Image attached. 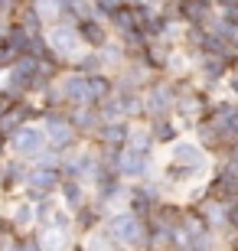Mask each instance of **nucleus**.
Returning <instances> with one entry per match:
<instances>
[{"label": "nucleus", "mask_w": 238, "mask_h": 251, "mask_svg": "<svg viewBox=\"0 0 238 251\" xmlns=\"http://www.w3.org/2000/svg\"><path fill=\"white\" fill-rule=\"evenodd\" d=\"M173 163L183 170H196V173H202L206 170V157H202V150L196 147V144H176L173 147Z\"/></svg>", "instance_id": "1"}, {"label": "nucleus", "mask_w": 238, "mask_h": 251, "mask_svg": "<svg viewBox=\"0 0 238 251\" xmlns=\"http://www.w3.org/2000/svg\"><path fill=\"white\" fill-rule=\"evenodd\" d=\"M43 130L36 127H20L17 137H13V150H17L20 157H33V153H39V147H43Z\"/></svg>", "instance_id": "2"}, {"label": "nucleus", "mask_w": 238, "mask_h": 251, "mask_svg": "<svg viewBox=\"0 0 238 251\" xmlns=\"http://www.w3.org/2000/svg\"><path fill=\"white\" fill-rule=\"evenodd\" d=\"M49 43H53V49L62 52V56H75V52H79V36H75V29H69V26L53 29Z\"/></svg>", "instance_id": "3"}, {"label": "nucleus", "mask_w": 238, "mask_h": 251, "mask_svg": "<svg viewBox=\"0 0 238 251\" xmlns=\"http://www.w3.org/2000/svg\"><path fill=\"white\" fill-rule=\"evenodd\" d=\"M111 232H118L121 238H128V242H134V238L140 235V225L134 222L131 215H118V219L111 222Z\"/></svg>", "instance_id": "4"}, {"label": "nucleus", "mask_w": 238, "mask_h": 251, "mask_svg": "<svg viewBox=\"0 0 238 251\" xmlns=\"http://www.w3.org/2000/svg\"><path fill=\"white\" fill-rule=\"evenodd\" d=\"M65 95L69 98H88V82L85 78H69L65 82Z\"/></svg>", "instance_id": "5"}, {"label": "nucleus", "mask_w": 238, "mask_h": 251, "mask_svg": "<svg viewBox=\"0 0 238 251\" xmlns=\"http://www.w3.org/2000/svg\"><path fill=\"white\" fill-rule=\"evenodd\" d=\"M144 157H140L137 150H134V153H128V160H124V173H128V176H140V173H144Z\"/></svg>", "instance_id": "6"}, {"label": "nucleus", "mask_w": 238, "mask_h": 251, "mask_svg": "<svg viewBox=\"0 0 238 251\" xmlns=\"http://www.w3.org/2000/svg\"><path fill=\"white\" fill-rule=\"evenodd\" d=\"M69 137H72V134H69V127H65V124L49 121V140H53V144H69Z\"/></svg>", "instance_id": "7"}, {"label": "nucleus", "mask_w": 238, "mask_h": 251, "mask_svg": "<svg viewBox=\"0 0 238 251\" xmlns=\"http://www.w3.org/2000/svg\"><path fill=\"white\" fill-rule=\"evenodd\" d=\"M29 183H33V189H39V193H43V189H53L55 176L49 173V170H39V173H33V179H29Z\"/></svg>", "instance_id": "8"}, {"label": "nucleus", "mask_w": 238, "mask_h": 251, "mask_svg": "<svg viewBox=\"0 0 238 251\" xmlns=\"http://www.w3.org/2000/svg\"><path fill=\"white\" fill-rule=\"evenodd\" d=\"M13 219H17L20 225H26L29 219H33V209H29V205H20V209H17V215H13Z\"/></svg>", "instance_id": "9"}, {"label": "nucleus", "mask_w": 238, "mask_h": 251, "mask_svg": "<svg viewBox=\"0 0 238 251\" xmlns=\"http://www.w3.org/2000/svg\"><path fill=\"white\" fill-rule=\"evenodd\" d=\"M7 111V98H3V95H0V114Z\"/></svg>", "instance_id": "10"}]
</instances>
